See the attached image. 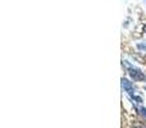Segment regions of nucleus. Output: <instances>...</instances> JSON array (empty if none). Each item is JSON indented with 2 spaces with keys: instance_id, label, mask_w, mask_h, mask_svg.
Segmentation results:
<instances>
[{
  "instance_id": "obj_1",
  "label": "nucleus",
  "mask_w": 146,
  "mask_h": 128,
  "mask_svg": "<svg viewBox=\"0 0 146 128\" xmlns=\"http://www.w3.org/2000/svg\"><path fill=\"white\" fill-rule=\"evenodd\" d=\"M122 87L126 90V92L128 94V95L131 96L133 100H136L137 103H142V99L139 97V96H136V94H135V87H133V85H132V83L129 82L128 80H126V78H123V80H122Z\"/></svg>"
},
{
  "instance_id": "obj_2",
  "label": "nucleus",
  "mask_w": 146,
  "mask_h": 128,
  "mask_svg": "<svg viewBox=\"0 0 146 128\" xmlns=\"http://www.w3.org/2000/svg\"><path fill=\"white\" fill-rule=\"evenodd\" d=\"M129 76L133 81H146V76L137 68H131L129 69Z\"/></svg>"
},
{
  "instance_id": "obj_3",
  "label": "nucleus",
  "mask_w": 146,
  "mask_h": 128,
  "mask_svg": "<svg viewBox=\"0 0 146 128\" xmlns=\"http://www.w3.org/2000/svg\"><path fill=\"white\" fill-rule=\"evenodd\" d=\"M136 110L139 111V114L142 117V118L146 119V108H142V106H139V108H136Z\"/></svg>"
},
{
  "instance_id": "obj_4",
  "label": "nucleus",
  "mask_w": 146,
  "mask_h": 128,
  "mask_svg": "<svg viewBox=\"0 0 146 128\" xmlns=\"http://www.w3.org/2000/svg\"><path fill=\"white\" fill-rule=\"evenodd\" d=\"M136 128H146V127H144L142 124H139V126H136Z\"/></svg>"
},
{
  "instance_id": "obj_5",
  "label": "nucleus",
  "mask_w": 146,
  "mask_h": 128,
  "mask_svg": "<svg viewBox=\"0 0 146 128\" xmlns=\"http://www.w3.org/2000/svg\"><path fill=\"white\" fill-rule=\"evenodd\" d=\"M145 31H146V26H145Z\"/></svg>"
}]
</instances>
